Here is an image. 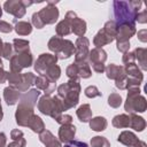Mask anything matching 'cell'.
<instances>
[{
    "instance_id": "obj_29",
    "label": "cell",
    "mask_w": 147,
    "mask_h": 147,
    "mask_svg": "<svg viewBox=\"0 0 147 147\" xmlns=\"http://www.w3.org/2000/svg\"><path fill=\"white\" fill-rule=\"evenodd\" d=\"M111 124H113L115 127H118V129L130 127V115H126V114L116 115V116L113 118Z\"/></svg>"
},
{
    "instance_id": "obj_36",
    "label": "cell",
    "mask_w": 147,
    "mask_h": 147,
    "mask_svg": "<svg viewBox=\"0 0 147 147\" xmlns=\"http://www.w3.org/2000/svg\"><path fill=\"white\" fill-rule=\"evenodd\" d=\"M91 147H110V142L100 136H95L91 139Z\"/></svg>"
},
{
    "instance_id": "obj_40",
    "label": "cell",
    "mask_w": 147,
    "mask_h": 147,
    "mask_svg": "<svg viewBox=\"0 0 147 147\" xmlns=\"http://www.w3.org/2000/svg\"><path fill=\"white\" fill-rule=\"evenodd\" d=\"M14 55V48L13 45L9 42H3V47H2V57L6 60H10L11 56Z\"/></svg>"
},
{
    "instance_id": "obj_18",
    "label": "cell",
    "mask_w": 147,
    "mask_h": 147,
    "mask_svg": "<svg viewBox=\"0 0 147 147\" xmlns=\"http://www.w3.org/2000/svg\"><path fill=\"white\" fill-rule=\"evenodd\" d=\"M39 140L45 145V147H62L61 141L49 130L46 129L39 133Z\"/></svg>"
},
{
    "instance_id": "obj_45",
    "label": "cell",
    "mask_w": 147,
    "mask_h": 147,
    "mask_svg": "<svg viewBox=\"0 0 147 147\" xmlns=\"http://www.w3.org/2000/svg\"><path fill=\"white\" fill-rule=\"evenodd\" d=\"M64 147H88V145L86 142H83L79 140H72V141L65 144Z\"/></svg>"
},
{
    "instance_id": "obj_53",
    "label": "cell",
    "mask_w": 147,
    "mask_h": 147,
    "mask_svg": "<svg viewBox=\"0 0 147 147\" xmlns=\"http://www.w3.org/2000/svg\"><path fill=\"white\" fill-rule=\"evenodd\" d=\"M1 15H2V9H1V5H0V17H1Z\"/></svg>"
},
{
    "instance_id": "obj_25",
    "label": "cell",
    "mask_w": 147,
    "mask_h": 147,
    "mask_svg": "<svg viewBox=\"0 0 147 147\" xmlns=\"http://www.w3.org/2000/svg\"><path fill=\"white\" fill-rule=\"evenodd\" d=\"M136 60L140 65L141 70H147V49L144 47H137L133 52Z\"/></svg>"
},
{
    "instance_id": "obj_41",
    "label": "cell",
    "mask_w": 147,
    "mask_h": 147,
    "mask_svg": "<svg viewBox=\"0 0 147 147\" xmlns=\"http://www.w3.org/2000/svg\"><path fill=\"white\" fill-rule=\"evenodd\" d=\"M55 122H57L60 125H64V124H71L72 123V117L70 115L67 114H62L57 119H55Z\"/></svg>"
},
{
    "instance_id": "obj_13",
    "label": "cell",
    "mask_w": 147,
    "mask_h": 147,
    "mask_svg": "<svg viewBox=\"0 0 147 147\" xmlns=\"http://www.w3.org/2000/svg\"><path fill=\"white\" fill-rule=\"evenodd\" d=\"M90 41L86 37H78L75 42V62L87 61L90 53Z\"/></svg>"
},
{
    "instance_id": "obj_14",
    "label": "cell",
    "mask_w": 147,
    "mask_h": 147,
    "mask_svg": "<svg viewBox=\"0 0 147 147\" xmlns=\"http://www.w3.org/2000/svg\"><path fill=\"white\" fill-rule=\"evenodd\" d=\"M57 60L59 59L53 54H48V53L40 54L38 56V59L36 60V62H34V70L39 75H44L49 67L56 64Z\"/></svg>"
},
{
    "instance_id": "obj_34",
    "label": "cell",
    "mask_w": 147,
    "mask_h": 147,
    "mask_svg": "<svg viewBox=\"0 0 147 147\" xmlns=\"http://www.w3.org/2000/svg\"><path fill=\"white\" fill-rule=\"evenodd\" d=\"M7 80L9 83V86L16 90L20 86L21 82H22V74L9 71V72H7Z\"/></svg>"
},
{
    "instance_id": "obj_27",
    "label": "cell",
    "mask_w": 147,
    "mask_h": 147,
    "mask_svg": "<svg viewBox=\"0 0 147 147\" xmlns=\"http://www.w3.org/2000/svg\"><path fill=\"white\" fill-rule=\"evenodd\" d=\"M29 129H31L34 133H41L44 130H45V124L42 122V119L37 116V115H33L31 117V119L29 121L28 125H26Z\"/></svg>"
},
{
    "instance_id": "obj_3",
    "label": "cell",
    "mask_w": 147,
    "mask_h": 147,
    "mask_svg": "<svg viewBox=\"0 0 147 147\" xmlns=\"http://www.w3.org/2000/svg\"><path fill=\"white\" fill-rule=\"evenodd\" d=\"M57 1H47V6L41 8L39 11L33 13L31 22L34 28L42 29L45 25L54 24L59 18V9L56 8Z\"/></svg>"
},
{
    "instance_id": "obj_23",
    "label": "cell",
    "mask_w": 147,
    "mask_h": 147,
    "mask_svg": "<svg viewBox=\"0 0 147 147\" xmlns=\"http://www.w3.org/2000/svg\"><path fill=\"white\" fill-rule=\"evenodd\" d=\"M76 115L78 117V119L83 123L90 122V119L92 118V109L91 106L88 103H84L82 106L78 107V109L76 110Z\"/></svg>"
},
{
    "instance_id": "obj_2",
    "label": "cell",
    "mask_w": 147,
    "mask_h": 147,
    "mask_svg": "<svg viewBox=\"0 0 147 147\" xmlns=\"http://www.w3.org/2000/svg\"><path fill=\"white\" fill-rule=\"evenodd\" d=\"M79 93H80L79 80L69 79L67 83L61 84L57 87V96L62 101L65 110L77 106L79 101Z\"/></svg>"
},
{
    "instance_id": "obj_49",
    "label": "cell",
    "mask_w": 147,
    "mask_h": 147,
    "mask_svg": "<svg viewBox=\"0 0 147 147\" xmlns=\"http://www.w3.org/2000/svg\"><path fill=\"white\" fill-rule=\"evenodd\" d=\"M7 80V71H5L3 67H0V84H3Z\"/></svg>"
},
{
    "instance_id": "obj_28",
    "label": "cell",
    "mask_w": 147,
    "mask_h": 147,
    "mask_svg": "<svg viewBox=\"0 0 147 147\" xmlns=\"http://www.w3.org/2000/svg\"><path fill=\"white\" fill-rule=\"evenodd\" d=\"M107 119L102 116H96L90 119V127L95 132H101L107 127Z\"/></svg>"
},
{
    "instance_id": "obj_19",
    "label": "cell",
    "mask_w": 147,
    "mask_h": 147,
    "mask_svg": "<svg viewBox=\"0 0 147 147\" xmlns=\"http://www.w3.org/2000/svg\"><path fill=\"white\" fill-rule=\"evenodd\" d=\"M20 96H21V94H20V92L17 90H15V88H13L10 86L5 87V90H3V99H5V101H6V103L8 106L16 105L18 99H20Z\"/></svg>"
},
{
    "instance_id": "obj_12",
    "label": "cell",
    "mask_w": 147,
    "mask_h": 147,
    "mask_svg": "<svg viewBox=\"0 0 147 147\" xmlns=\"http://www.w3.org/2000/svg\"><path fill=\"white\" fill-rule=\"evenodd\" d=\"M69 23L71 28V32H74L78 37H83L86 32V22L77 16V14L72 10L67 11L65 17H64Z\"/></svg>"
},
{
    "instance_id": "obj_7",
    "label": "cell",
    "mask_w": 147,
    "mask_h": 147,
    "mask_svg": "<svg viewBox=\"0 0 147 147\" xmlns=\"http://www.w3.org/2000/svg\"><path fill=\"white\" fill-rule=\"evenodd\" d=\"M117 33V24L114 20L108 21L105 23L103 28L95 34L93 39V44L95 48H102L105 45H108L113 42L116 38Z\"/></svg>"
},
{
    "instance_id": "obj_30",
    "label": "cell",
    "mask_w": 147,
    "mask_h": 147,
    "mask_svg": "<svg viewBox=\"0 0 147 147\" xmlns=\"http://www.w3.org/2000/svg\"><path fill=\"white\" fill-rule=\"evenodd\" d=\"M30 41L25 40V39H18L15 38L13 40V48L15 51L16 54L18 53H24V52H29L30 51Z\"/></svg>"
},
{
    "instance_id": "obj_22",
    "label": "cell",
    "mask_w": 147,
    "mask_h": 147,
    "mask_svg": "<svg viewBox=\"0 0 147 147\" xmlns=\"http://www.w3.org/2000/svg\"><path fill=\"white\" fill-rule=\"evenodd\" d=\"M14 57L16 59L17 63L20 64V67L22 69L28 68L30 65H32L33 63V56L31 54V52H24V53H18V54H14Z\"/></svg>"
},
{
    "instance_id": "obj_17",
    "label": "cell",
    "mask_w": 147,
    "mask_h": 147,
    "mask_svg": "<svg viewBox=\"0 0 147 147\" xmlns=\"http://www.w3.org/2000/svg\"><path fill=\"white\" fill-rule=\"evenodd\" d=\"M75 133H76V126L75 125H72V124L61 125V127L59 129V140L61 142L68 144V142L74 140Z\"/></svg>"
},
{
    "instance_id": "obj_11",
    "label": "cell",
    "mask_w": 147,
    "mask_h": 147,
    "mask_svg": "<svg viewBox=\"0 0 147 147\" xmlns=\"http://www.w3.org/2000/svg\"><path fill=\"white\" fill-rule=\"evenodd\" d=\"M33 109H34V106L29 105V103L23 102V101H20V103L17 106V109L15 111L16 123L20 126H26L29 121L31 119V117L34 115Z\"/></svg>"
},
{
    "instance_id": "obj_16",
    "label": "cell",
    "mask_w": 147,
    "mask_h": 147,
    "mask_svg": "<svg viewBox=\"0 0 147 147\" xmlns=\"http://www.w3.org/2000/svg\"><path fill=\"white\" fill-rule=\"evenodd\" d=\"M34 84H36V86H37V90L44 91L46 95H51V94L55 91V87H56V83L53 82V80H51L49 78H47V77L44 76V75L36 76Z\"/></svg>"
},
{
    "instance_id": "obj_47",
    "label": "cell",
    "mask_w": 147,
    "mask_h": 147,
    "mask_svg": "<svg viewBox=\"0 0 147 147\" xmlns=\"http://www.w3.org/2000/svg\"><path fill=\"white\" fill-rule=\"evenodd\" d=\"M25 145H26V141H25L24 138H22V139H18V140H13V142H10L6 147H25Z\"/></svg>"
},
{
    "instance_id": "obj_33",
    "label": "cell",
    "mask_w": 147,
    "mask_h": 147,
    "mask_svg": "<svg viewBox=\"0 0 147 147\" xmlns=\"http://www.w3.org/2000/svg\"><path fill=\"white\" fill-rule=\"evenodd\" d=\"M78 69V75L79 78H90L92 76V70L90 68V64L87 61L84 62H75Z\"/></svg>"
},
{
    "instance_id": "obj_4",
    "label": "cell",
    "mask_w": 147,
    "mask_h": 147,
    "mask_svg": "<svg viewBox=\"0 0 147 147\" xmlns=\"http://www.w3.org/2000/svg\"><path fill=\"white\" fill-rule=\"evenodd\" d=\"M37 107L41 114L46 116H51L53 119H57L63 114V111H65L63 103L57 95L52 98L51 95L44 94L42 96L39 98Z\"/></svg>"
},
{
    "instance_id": "obj_37",
    "label": "cell",
    "mask_w": 147,
    "mask_h": 147,
    "mask_svg": "<svg viewBox=\"0 0 147 147\" xmlns=\"http://www.w3.org/2000/svg\"><path fill=\"white\" fill-rule=\"evenodd\" d=\"M65 74L68 76L69 79H74V80H79V75H78V69H77V65L76 63H71L65 69Z\"/></svg>"
},
{
    "instance_id": "obj_48",
    "label": "cell",
    "mask_w": 147,
    "mask_h": 147,
    "mask_svg": "<svg viewBox=\"0 0 147 147\" xmlns=\"http://www.w3.org/2000/svg\"><path fill=\"white\" fill-rule=\"evenodd\" d=\"M137 36H138V39L140 41H142V42H146L147 41V30L146 29H142V30L138 31Z\"/></svg>"
},
{
    "instance_id": "obj_52",
    "label": "cell",
    "mask_w": 147,
    "mask_h": 147,
    "mask_svg": "<svg viewBox=\"0 0 147 147\" xmlns=\"http://www.w3.org/2000/svg\"><path fill=\"white\" fill-rule=\"evenodd\" d=\"M3 117V111H2V107H1V100H0V122L2 121Z\"/></svg>"
},
{
    "instance_id": "obj_9",
    "label": "cell",
    "mask_w": 147,
    "mask_h": 147,
    "mask_svg": "<svg viewBox=\"0 0 147 147\" xmlns=\"http://www.w3.org/2000/svg\"><path fill=\"white\" fill-rule=\"evenodd\" d=\"M33 5V1H26V0H8L3 3V9L11 14L15 18H21L25 15L26 8L29 6Z\"/></svg>"
},
{
    "instance_id": "obj_46",
    "label": "cell",
    "mask_w": 147,
    "mask_h": 147,
    "mask_svg": "<svg viewBox=\"0 0 147 147\" xmlns=\"http://www.w3.org/2000/svg\"><path fill=\"white\" fill-rule=\"evenodd\" d=\"M23 137H24L23 132H22L21 130H18V129H14V130H11V132H10V138H11L13 140H18V139H22Z\"/></svg>"
},
{
    "instance_id": "obj_43",
    "label": "cell",
    "mask_w": 147,
    "mask_h": 147,
    "mask_svg": "<svg viewBox=\"0 0 147 147\" xmlns=\"http://www.w3.org/2000/svg\"><path fill=\"white\" fill-rule=\"evenodd\" d=\"M13 26L11 24H9L8 22L6 21H0V32H3V33H9L13 31Z\"/></svg>"
},
{
    "instance_id": "obj_42",
    "label": "cell",
    "mask_w": 147,
    "mask_h": 147,
    "mask_svg": "<svg viewBox=\"0 0 147 147\" xmlns=\"http://www.w3.org/2000/svg\"><path fill=\"white\" fill-rule=\"evenodd\" d=\"M122 61H123L124 65H125V64H129V63H133V62H136V57H134L133 52H125L124 55H123Z\"/></svg>"
},
{
    "instance_id": "obj_26",
    "label": "cell",
    "mask_w": 147,
    "mask_h": 147,
    "mask_svg": "<svg viewBox=\"0 0 147 147\" xmlns=\"http://www.w3.org/2000/svg\"><path fill=\"white\" fill-rule=\"evenodd\" d=\"M14 30L18 36H28V34H30L32 32V25H31L30 22L18 21V22L15 23Z\"/></svg>"
},
{
    "instance_id": "obj_1",
    "label": "cell",
    "mask_w": 147,
    "mask_h": 147,
    "mask_svg": "<svg viewBox=\"0 0 147 147\" xmlns=\"http://www.w3.org/2000/svg\"><path fill=\"white\" fill-rule=\"evenodd\" d=\"M114 15L116 24H136V15L142 6L139 0L132 1H114Z\"/></svg>"
},
{
    "instance_id": "obj_32",
    "label": "cell",
    "mask_w": 147,
    "mask_h": 147,
    "mask_svg": "<svg viewBox=\"0 0 147 147\" xmlns=\"http://www.w3.org/2000/svg\"><path fill=\"white\" fill-rule=\"evenodd\" d=\"M123 69H124L123 65H116V64H114V63H110L109 65H107V67L105 68L106 76H107V78L115 80V79L117 78V76L122 72Z\"/></svg>"
},
{
    "instance_id": "obj_50",
    "label": "cell",
    "mask_w": 147,
    "mask_h": 147,
    "mask_svg": "<svg viewBox=\"0 0 147 147\" xmlns=\"http://www.w3.org/2000/svg\"><path fill=\"white\" fill-rule=\"evenodd\" d=\"M7 144V138L3 132H0V147H6Z\"/></svg>"
},
{
    "instance_id": "obj_51",
    "label": "cell",
    "mask_w": 147,
    "mask_h": 147,
    "mask_svg": "<svg viewBox=\"0 0 147 147\" xmlns=\"http://www.w3.org/2000/svg\"><path fill=\"white\" fill-rule=\"evenodd\" d=\"M2 47H3V42H2V40H1V38H0V67H3V64H2V60H1V55H2Z\"/></svg>"
},
{
    "instance_id": "obj_20",
    "label": "cell",
    "mask_w": 147,
    "mask_h": 147,
    "mask_svg": "<svg viewBox=\"0 0 147 147\" xmlns=\"http://www.w3.org/2000/svg\"><path fill=\"white\" fill-rule=\"evenodd\" d=\"M124 69H125V72L127 75V77L130 78H134V79H138L139 82L142 83V79H144V75L140 70V68L136 64V62L133 63H129V64H125L123 65Z\"/></svg>"
},
{
    "instance_id": "obj_38",
    "label": "cell",
    "mask_w": 147,
    "mask_h": 147,
    "mask_svg": "<svg viewBox=\"0 0 147 147\" xmlns=\"http://www.w3.org/2000/svg\"><path fill=\"white\" fill-rule=\"evenodd\" d=\"M108 105L113 108H118L122 105V96L118 93H111L108 96Z\"/></svg>"
},
{
    "instance_id": "obj_15",
    "label": "cell",
    "mask_w": 147,
    "mask_h": 147,
    "mask_svg": "<svg viewBox=\"0 0 147 147\" xmlns=\"http://www.w3.org/2000/svg\"><path fill=\"white\" fill-rule=\"evenodd\" d=\"M117 141L123 144L126 147H147L146 142L142 140H139L138 137L131 132V131H123L119 133Z\"/></svg>"
},
{
    "instance_id": "obj_39",
    "label": "cell",
    "mask_w": 147,
    "mask_h": 147,
    "mask_svg": "<svg viewBox=\"0 0 147 147\" xmlns=\"http://www.w3.org/2000/svg\"><path fill=\"white\" fill-rule=\"evenodd\" d=\"M84 93H85V95H86L87 98H90V99H93V98H96V96H101V92H100L99 88H98L96 86H94V85L87 86V87L85 88Z\"/></svg>"
},
{
    "instance_id": "obj_44",
    "label": "cell",
    "mask_w": 147,
    "mask_h": 147,
    "mask_svg": "<svg viewBox=\"0 0 147 147\" xmlns=\"http://www.w3.org/2000/svg\"><path fill=\"white\" fill-rule=\"evenodd\" d=\"M136 21H137L138 23H141V24L146 23V22H147V10L144 9V10L139 11V13L136 15Z\"/></svg>"
},
{
    "instance_id": "obj_5",
    "label": "cell",
    "mask_w": 147,
    "mask_h": 147,
    "mask_svg": "<svg viewBox=\"0 0 147 147\" xmlns=\"http://www.w3.org/2000/svg\"><path fill=\"white\" fill-rule=\"evenodd\" d=\"M48 49L54 53V55L60 59H69L74 53H75V45L72 41L68 39H63L61 37L54 36L48 40Z\"/></svg>"
},
{
    "instance_id": "obj_21",
    "label": "cell",
    "mask_w": 147,
    "mask_h": 147,
    "mask_svg": "<svg viewBox=\"0 0 147 147\" xmlns=\"http://www.w3.org/2000/svg\"><path fill=\"white\" fill-rule=\"evenodd\" d=\"M34 79H36V76L32 72L22 74V82L16 90L18 92H24V93L28 92V90L32 86V84H34Z\"/></svg>"
},
{
    "instance_id": "obj_10",
    "label": "cell",
    "mask_w": 147,
    "mask_h": 147,
    "mask_svg": "<svg viewBox=\"0 0 147 147\" xmlns=\"http://www.w3.org/2000/svg\"><path fill=\"white\" fill-rule=\"evenodd\" d=\"M107 60V53L102 49V48H93L92 51H90L88 53V57H87V62L92 65V69L95 72H103L105 71V62Z\"/></svg>"
},
{
    "instance_id": "obj_31",
    "label": "cell",
    "mask_w": 147,
    "mask_h": 147,
    "mask_svg": "<svg viewBox=\"0 0 147 147\" xmlns=\"http://www.w3.org/2000/svg\"><path fill=\"white\" fill-rule=\"evenodd\" d=\"M55 31L57 37H64L71 33V28H70V23L64 18L61 22H59L55 26Z\"/></svg>"
},
{
    "instance_id": "obj_24",
    "label": "cell",
    "mask_w": 147,
    "mask_h": 147,
    "mask_svg": "<svg viewBox=\"0 0 147 147\" xmlns=\"http://www.w3.org/2000/svg\"><path fill=\"white\" fill-rule=\"evenodd\" d=\"M130 127L134 131L141 132L146 127V121L144 119V117L138 116L137 114H130Z\"/></svg>"
},
{
    "instance_id": "obj_6",
    "label": "cell",
    "mask_w": 147,
    "mask_h": 147,
    "mask_svg": "<svg viewBox=\"0 0 147 147\" xmlns=\"http://www.w3.org/2000/svg\"><path fill=\"white\" fill-rule=\"evenodd\" d=\"M127 96L126 101L124 103V109L129 114H136V113H144L147 109V101L146 99L140 94L139 87H130L127 88Z\"/></svg>"
},
{
    "instance_id": "obj_8",
    "label": "cell",
    "mask_w": 147,
    "mask_h": 147,
    "mask_svg": "<svg viewBox=\"0 0 147 147\" xmlns=\"http://www.w3.org/2000/svg\"><path fill=\"white\" fill-rule=\"evenodd\" d=\"M136 24H118L117 25V33H116V46L117 51L125 53L129 52L130 48V38L136 34Z\"/></svg>"
},
{
    "instance_id": "obj_35",
    "label": "cell",
    "mask_w": 147,
    "mask_h": 147,
    "mask_svg": "<svg viewBox=\"0 0 147 147\" xmlns=\"http://www.w3.org/2000/svg\"><path fill=\"white\" fill-rule=\"evenodd\" d=\"M44 76H46L47 78H49L53 82H56L60 78V76H61V68L57 64H54V65L49 67L46 70V72L44 74Z\"/></svg>"
}]
</instances>
